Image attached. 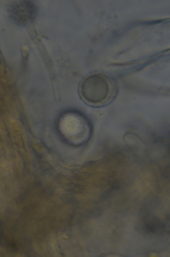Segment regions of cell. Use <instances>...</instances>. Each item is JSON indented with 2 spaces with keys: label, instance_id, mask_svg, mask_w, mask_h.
Returning a JSON list of instances; mask_svg holds the SVG:
<instances>
[{
  "label": "cell",
  "instance_id": "cell-1",
  "mask_svg": "<svg viewBox=\"0 0 170 257\" xmlns=\"http://www.w3.org/2000/svg\"><path fill=\"white\" fill-rule=\"evenodd\" d=\"M80 98L93 107L105 106L117 94L115 79L105 73H92L86 76L79 86Z\"/></svg>",
  "mask_w": 170,
  "mask_h": 257
},
{
  "label": "cell",
  "instance_id": "cell-2",
  "mask_svg": "<svg viewBox=\"0 0 170 257\" xmlns=\"http://www.w3.org/2000/svg\"><path fill=\"white\" fill-rule=\"evenodd\" d=\"M58 131L73 146L85 144L91 134V126L88 119L78 111H67L59 118Z\"/></svg>",
  "mask_w": 170,
  "mask_h": 257
},
{
  "label": "cell",
  "instance_id": "cell-3",
  "mask_svg": "<svg viewBox=\"0 0 170 257\" xmlns=\"http://www.w3.org/2000/svg\"><path fill=\"white\" fill-rule=\"evenodd\" d=\"M10 19L18 25L25 26L31 23L37 16V5L31 2L12 3L8 8Z\"/></svg>",
  "mask_w": 170,
  "mask_h": 257
}]
</instances>
